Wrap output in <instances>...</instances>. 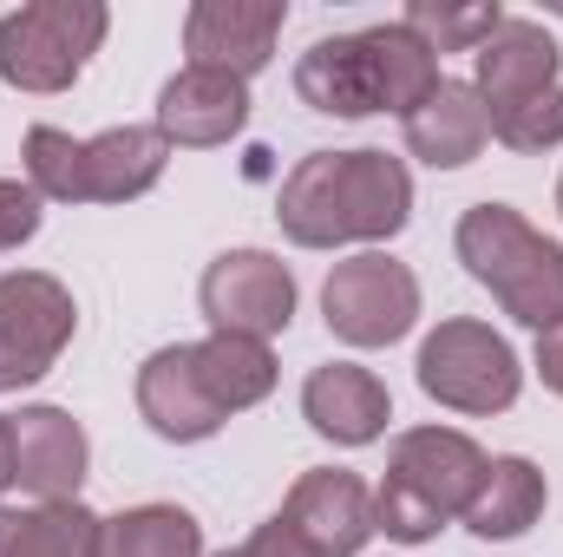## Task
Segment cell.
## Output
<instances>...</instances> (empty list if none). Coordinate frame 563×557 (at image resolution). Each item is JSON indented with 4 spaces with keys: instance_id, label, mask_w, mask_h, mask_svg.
Listing matches in <instances>:
<instances>
[{
    "instance_id": "10",
    "label": "cell",
    "mask_w": 563,
    "mask_h": 557,
    "mask_svg": "<svg viewBox=\"0 0 563 557\" xmlns=\"http://www.w3.org/2000/svg\"><path fill=\"white\" fill-rule=\"evenodd\" d=\"M282 20H288L282 0H197L190 20H184L190 66H203V73H230V79L250 86V73H263L269 53H276Z\"/></svg>"
},
{
    "instance_id": "23",
    "label": "cell",
    "mask_w": 563,
    "mask_h": 557,
    "mask_svg": "<svg viewBox=\"0 0 563 557\" xmlns=\"http://www.w3.org/2000/svg\"><path fill=\"white\" fill-rule=\"evenodd\" d=\"M99 557H203V525L184 505H132L106 518Z\"/></svg>"
},
{
    "instance_id": "4",
    "label": "cell",
    "mask_w": 563,
    "mask_h": 557,
    "mask_svg": "<svg viewBox=\"0 0 563 557\" xmlns=\"http://www.w3.org/2000/svg\"><path fill=\"white\" fill-rule=\"evenodd\" d=\"M170 144L157 125H112L99 139H73L59 125L26 132V184L53 204H132L164 177Z\"/></svg>"
},
{
    "instance_id": "1",
    "label": "cell",
    "mask_w": 563,
    "mask_h": 557,
    "mask_svg": "<svg viewBox=\"0 0 563 557\" xmlns=\"http://www.w3.org/2000/svg\"><path fill=\"white\" fill-rule=\"evenodd\" d=\"M276 217L301 250L387 243L413 217V177L387 151H308L282 184Z\"/></svg>"
},
{
    "instance_id": "29",
    "label": "cell",
    "mask_w": 563,
    "mask_h": 557,
    "mask_svg": "<svg viewBox=\"0 0 563 557\" xmlns=\"http://www.w3.org/2000/svg\"><path fill=\"white\" fill-rule=\"evenodd\" d=\"M13 485V419L0 414V492Z\"/></svg>"
},
{
    "instance_id": "18",
    "label": "cell",
    "mask_w": 563,
    "mask_h": 557,
    "mask_svg": "<svg viewBox=\"0 0 563 557\" xmlns=\"http://www.w3.org/2000/svg\"><path fill=\"white\" fill-rule=\"evenodd\" d=\"M407 151L432 164V171H459V164H472L485 139H492V125H485V106H478V92L465 86V79H439V92L413 106L407 119Z\"/></svg>"
},
{
    "instance_id": "26",
    "label": "cell",
    "mask_w": 563,
    "mask_h": 557,
    "mask_svg": "<svg viewBox=\"0 0 563 557\" xmlns=\"http://www.w3.org/2000/svg\"><path fill=\"white\" fill-rule=\"evenodd\" d=\"M40 237V190L20 177H0V250H20Z\"/></svg>"
},
{
    "instance_id": "19",
    "label": "cell",
    "mask_w": 563,
    "mask_h": 557,
    "mask_svg": "<svg viewBox=\"0 0 563 557\" xmlns=\"http://www.w3.org/2000/svg\"><path fill=\"white\" fill-rule=\"evenodd\" d=\"M544 499H551L544 472L525 452H505V459H485V479H478V492H472V505L459 518H465L472 538L505 545V538H525L544 518Z\"/></svg>"
},
{
    "instance_id": "7",
    "label": "cell",
    "mask_w": 563,
    "mask_h": 557,
    "mask_svg": "<svg viewBox=\"0 0 563 557\" xmlns=\"http://www.w3.org/2000/svg\"><path fill=\"white\" fill-rule=\"evenodd\" d=\"M321 315H328V335H341L347 348H394L420 321V276L387 250H361L328 270Z\"/></svg>"
},
{
    "instance_id": "30",
    "label": "cell",
    "mask_w": 563,
    "mask_h": 557,
    "mask_svg": "<svg viewBox=\"0 0 563 557\" xmlns=\"http://www.w3.org/2000/svg\"><path fill=\"white\" fill-rule=\"evenodd\" d=\"M558 210H563V177H558Z\"/></svg>"
},
{
    "instance_id": "6",
    "label": "cell",
    "mask_w": 563,
    "mask_h": 557,
    "mask_svg": "<svg viewBox=\"0 0 563 557\" xmlns=\"http://www.w3.org/2000/svg\"><path fill=\"white\" fill-rule=\"evenodd\" d=\"M413 374L452 414H505L518 401V387H525V368H518L511 341L498 328L472 321V315H452V321H439L426 335Z\"/></svg>"
},
{
    "instance_id": "24",
    "label": "cell",
    "mask_w": 563,
    "mask_h": 557,
    "mask_svg": "<svg viewBox=\"0 0 563 557\" xmlns=\"http://www.w3.org/2000/svg\"><path fill=\"white\" fill-rule=\"evenodd\" d=\"M498 7L492 0H478V7H445V0H413L407 13H400V26H413L432 53H478L492 33H498Z\"/></svg>"
},
{
    "instance_id": "2",
    "label": "cell",
    "mask_w": 563,
    "mask_h": 557,
    "mask_svg": "<svg viewBox=\"0 0 563 557\" xmlns=\"http://www.w3.org/2000/svg\"><path fill=\"white\" fill-rule=\"evenodd\" d=\"M478 479H485V452L459 426H413V433H400L394 452H387V479L374 492V532H387L394 545L439 538V525L472 505Z\"/></svg>"
},
{
    "instance_id": "16",
    "label": "cell",
    "mask_w": 563,
    "mask_h": 557,
    "mask_svg": "<svg viewBox=\"0 0 563 557\" xmlns=\"http://www.w3.org/2000/svg\"><path fill=\"white\" fill-rule=\"evenodd\" d=\"M86 426L66 407H20L13 414V479L33 499H79L86 479Z\"/></svg>"
},
{
    "instance_id": "11",
    "label": "cell",
    "mask_w": 563,
    "mask_h": 557,
    "mask_svg": "<svg viewBox=\"0 0 563 557\" xmlns=\"http://www.w3.org/2000/svg\"><path fill=\"white\" fill-rule=\"evenodd\" d=\"M282 518L308 538L314 557H354L374 538V492L341 466H314L288 485Z\"/></svg>"
},
{
    "instance_id": "14",
    "label": "cell",
    "mask_w": 563,
    "mask_h": 557,
    "mask_svg": "<svg viewBox=\"0 0 563 557\" xmlns=\"http://www.w3.org/2000/svg\"><path fill=\"white\" fill-rule=\"evenodd\" d=\"M243 125H250V86L230 79V73L184 66L157 92V132H164V144L210 151V144H230Z\"/></svg>"
},
{
    "instance_id": "22",
    "label": "cell",
    "mask_w": 563,
    "mask_h": 557,
    "mask_svg": "<svg viewBox=\"0 0 563 557\" xmlns=\"http://www.w3.org/2000/svg\"><path fill=\"white\" fill-rule=\"evenodd\" d=\"M367 46H374V79H380V112H413L439 92V53L426 46L413 26L387 20V26H367Z\"/></svg>"
},
{
    "instance_id": "13",
    "label": "cell",
    "mask_w": 563,
    "mask_h": 557,
    "mask_svg": "<svg viewBox=\"0 0 563 557\" xmlns=\"http://www.w3.org/2000/svg\"><path fill=\"white\" fill-rule=\"evenodd\" d=\"M139 414L157 439H177V446H197L223 426V407L210 401L203 374H197V341H177V348H157L139 368Z\"/></svg>"
},
{
    "instance_id": "27",
    "label": "cell",
    "mask_w": 563,
    "mask_h": 557,
    "mask_svg": "<svg viewBox=\"0 0 563 557\" xmlns=\"http://www.w3.org/2000/svg\"><path fill=\"white\" fill-rule=\"evenodd\" d=\"M217 557H314V551H308V538L276 512V518H263L243 545H230V551H217Z\"/></svg>"
},
{
    "instance_id": "9",
    "label": "cell",
    "mask_w": 563,
    "mask_h": 557,
    "mask_svg": "<svg viewBox=\"0 0 563 557\" xmlns=\"http://www.w3.org/2000/svg\"><path fill=\"white\" fill-rule=\"evenodd\" d=\"M197 302H203L217 335L269 341V335H282L295 321V276L269 250H223L197 282Z\"/></svg>"
},
{
    "instance_id": "17",
    "label": "cell",
    "mask_w": 563,
    "mask_h": 557,
    "mask_svg": "<svg viewBox=\"0 0 563 557\" xmlns=\"http://www.w3.org/2000/svg\"><path fill=\"white\" fill-rule=\"evenodd\" d=\"M295 92L308 112L328 119H367L380 112V79H374V46L367 33H328L295 59Z\"/></svg>"
},
{
    "instance_id": "8",
    "label": "cell",
    "mask_w": 563,
    "mask_h": 557,
    "mask_svg": "<svg viewBox=\"0 0 563 557\" xmlns=\"http://www.w3.org/2000/svg\"><path fill=\"white\" fill-rule=\"evenodd\" d=\"M73 328H79V308H73V288L59 276H46V270L0 276V394L53 374Z\"/></svg>"
},
{
    "instance_id": "3",
    "label": "cell",
    "mask_w": 563,
    "mask_h": 557,
    "mask_svg": "<svg viewBox=\"0 0 563 557\" xmlns=\"http://www.w3.org/2000/svg\"><path fill=\"white\" fill-rule=\"evenodd\" d=\"M459 263L478 288L498 295V308L525 328H558L563 321V243L531 230L511 204H472L459 217Z\"/></svg>"
},
{
    "instance_id": "25",
    "label": "cell",
    "mask_w": 563,
    "mask_h": 557,
    "mask_svg": "<svg viewBox=\"0 0 563 557\" xmlns=\"http://www.w3.org/2000/svg\"><path fill=\"white\" fill-rule=\"evenodd\" d=\"M485 125H492V139L511 144V151H551V144H563V86L511 106V112H498V119H485Z\"/></svg>"
},
{
    "instance_id": "15",
    "label": "cell",
    "mask_w": 563,
    "mask_h": 557,
    "mask_svg": "<svg viewBox=\"0 0 563 557\" xmlns=\"http://www.w3.org/2000/svg\"><path fill=\"white\" fill-rule=\"evenodd\" d=\"M301 419L334 446H374L394 419V401H387L380 374H367L354 361H328L301 381Z\"/></svg>"
},
{
    "instance_id": "21",
    "label": "cell",
    "mask_w": 563,
    "mask_h": 557,
    "mask_svg": "<svg viewBox=\"0 0 563 557\" xmlns=\"http://www.w3.org/2000/svg\"><path fill=\"white\" fill-rule=\"evenodd\" d=\"M197 374H203V387L223 414H243V407L276 394V354H269V341H250V335L197 341Z\"/></svg>"
},
{
    "instance_id": "20",
    "label": "cell",
    "mask_w": 563,
    "mask_h": 557,
    "mask_svg": "<svg viewBox=\"0 0 563 557\" xmlns=\"http://www.w3.org/2000/svg\"><path fill=\"white\" fill-rule=\"evenodd\" d=\"M106 518L79 499H40V505H0V557H99Z\"/></svg>"
},
{
    "instance_id": "28",
    "label": "cell",
    "mask_w": 563,
    "mask_h": 557,
    "mask_svg": "<svg viewBox=\"0 0 563 557\" xmlns=\"http://www.w3.org/2000/svg\"><path fill=\"white\" fill-rule=\"evenodd\" d=\"M538 374H544V387H551V394H563V321L538 335Z\"/></svg>"
},
{
    "instance_id": "12",
    "label": "cell",
    "mask_w": 563,
    "mask_h": 557,
    "mask_svg": "<svg viewBox=\"0 0 563 557\" xmlns=\"http://www.w3.org/2000/svg\"><path fill=\"white\" fill-rule=\"evenodd\" d=\"M558 40L538 26V20H498V33L472 53V92L485 106V119L538 99L558 86Z\"/></svg>"
},
{
    "instance_id": "5",
    "label": "cell",
    "mask_w": 563,
    "mask_h": 557,
    "mask_svg": "<svg viewBox=\"0 0 563 557\" xmlns=\"http://www.w3.org/2000/svg\"><path fill=\"white\" fill-rule=\"evenodd\" d=\"M112 13L99 0H26L0 13V79L20 92H66L99 53Z\"/></svg>"
}]
</instances>
